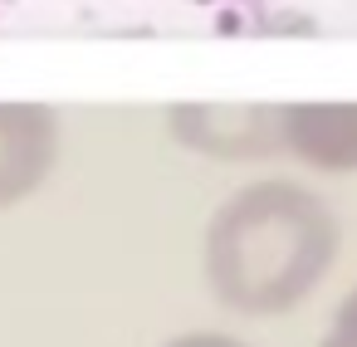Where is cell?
Segmentation results:
<instances>
[{"label": "cell", "instance_id": "cell-1", "mask_svg": "<svg viewBox=\"0 0 357 347\" xmlns=\"http://www.w3.org/2000/svg\"><path fill=\"white\" fill-rule=\"evenodd\" d=\"M342 245L337 210L323 191L284 176L230 191L201 240V274L220 308L279 318L318 293Z\"/></svg>", "mask_w": 357, "mask_h": 347}, {"label": "cell", "instance_id": "cell-2", "mask_svg": "<svg viewBox=\"0 0 357 347\" xmlns=\"http://www.w3.org/2000/svg\"><path fill=\"white\" fill-rule=\"evenodd\" d=\"M176 147L211 162H269L284 157L279 103H176L167 108Z\"/></svg>", "mask_w": 357, "mask_h": 347}, {"label": "cell", "instance_id": "cell-3", "mask_svg": "<svg viewBox=\"0 0 357 347\" xmlns=\"http://www.w3.org/2000/svg\"><path fill=\"white\" fill-rule=\"evenodd\" d=\"M59 113L50 103H0V210L30 201L59 167Z\"/></svg>", "mask_w": 357, "mask_h": 347}, {"label": "cell", "instance_id": "cell-4", "mask_svg": "<svg viewBox=\"0 0 357 347\" xmlns=\"http://www.w3.org/2000/svg\"><path fill=\"white\" fill-rule=\"evenodd\" d=\"M284 157L323 176L357 171V103H279Z\"/></svg>", "mask_w": 357, "mask_h": 347}, {"label": "cell", "instance_id": "cell-5", "mask_svg": "<svg viewBox=\"0 0 357 347\" xmlns=\"http://www.w3.org/2000/svg\"><path fill=\"white\" fill-rule=\"evenodd\" d=\"M245 30H250V35H313L308 15H298V10H284V15H274V10H264V6H255V10H250Z\"/></svg>", "mask_w": 357, "mask_h": 347}, {"label": "cell", "instance_id": "cell-6", "mask_svg": "<svg viewBox=\"0 0 357 347\" xmlns=\"http://www.w3.org/2000/svg\"><path fill=\"white\" fill-rule=\"evenodd\" d=\"M318 347H357V288H347V298L337 303V313H333Z\"/></svg>", "mask_w": 357, "mask_h": 347}, {"label": "cell", "instance_id": "cell-7", "mask_svg": "<svg viewBox=\"0 0 357 347\" xmlns=\"http://www.w3.org/2000/svg\"><path fill=\"white\" fill-rule=\"evenodd\" d=\"M162 347H250V342H240V337H230V332H176V337L162 342Z\"/></svg>", "mask_w": 357, "mask_h": 347}, {"label": "cell", "instance_id": "cell-8", "mask_svg": "<svg viewBox=\"0 0 357 347\" xmlns=\"http://www.w3.org/2000/svg\"><path fill=\"white\" fill-rule=\"evenodd\" d=\"M191 6H240V10H255V6H269V0H191Z\"/></svg>", "mask_w": 357, "mask_h": 347}]
</instances>
